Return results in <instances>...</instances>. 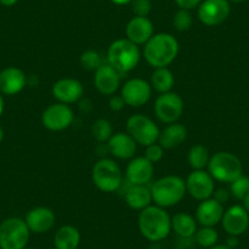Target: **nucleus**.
<instances>
[{"label": "nucleus", "mask_w": 249, "mask_h": 249, "mask_svg": "<svg viewBox=\"0 0 249 249\" xmlns=\"http://www.w3.org/2000/svg\"><path fill=\"white\" fill-rule=\"evenodd\" d=\"M80 242V231L71 225L61 226L54 236L55 249H77Z\"/></svg>", "instance_id": "nucleus-25"}, {"label": "nucleus", "mask_w": 249, "mask_h": 249, "mask_svg": "<svg viewBox=\"0 0 249 249\" xmlns=\"http://www.w3.org/2000/svg\"><path fill=\"white\" fill-rule=\"evenodd\" d=\"M121 83V75L109 64H103L94 75V86L102 94L114 95Z\"/></svg>", "instance_id": "nucleus-17"}, {"label": "nucleus", "mask_w": 249, "mask_h": 249, "mask_svg": "<svg viewBox=\"0 0 249 249\" xmlns=\"http://www.w3.org/2000/svg\"><path fill=\"white\" fill-rule=\"evenodd\" d=\"M111 3H114L115 5H127V4L132 3V0H110Z\"/></svg>", "instance_id": "nucleus-41"}, {"label": "nucleus", "mask_w": 249, "mask_h": 249, "mask_svg": "<svg viewBox=\"0 0 249 249\" xmlns=\"http://www.w3.org/2000/svg\"><path fill=\"white\" fill-rule=\"evenodd\" d=\"M107 56V64L122 75L137 68L141 60V52L137 44L127 38H121L110 44Z\"/></svg>", "instance_id": "nucleus-3"}, {"label": "nucleus", "mask_w": 249, "mask_h": 249, "mask_svg": "<svg viewBox=\"0 0 249 249\" xmlns=\"http://www.w3.org/2000/svg\"><path fill=\"white\" fill-rule=\"evenodd\" d=\"M243 208L249 213V195L243 199Z\"/></svg>", "instance_id": "nucleus-43"}, {"label": "nucleus", "mask_w": 249, "mask_h": 249, "mask_svg": "<svg viewBox=\"0 0 249 249\" xmlns=\"http://www.w3.org/2000/svg\"><path fill=\"white\" fill-rule=\"evenodd\" d=\"M230 192L236 199L243 200L249 195V177L241 175L238 178L231 182Z\"/></svg>", "instance_id": "nucleus-33"}, {"label": "nucleus", "mask_w": 249, "mask_h": 249, "mask_svg": "<svg viewBox=\"0 0 249 249\" xmlns=\"http://www.w3.org/2000/svg\"><path fill=\"white\" fill-rule=\"evenodd\" d=\"M154 36V25L148 18L135 16L126 26V38L137 45H144Z\"/></svg>", "instance_id": "nucleus-18"}, {"label": "nucleus", "mask_w": 249, "mask_h": 249, "mask_svg": "<svg viewBox=\"0 0 249 249\" xmlns=\"http://www.w3.org/2000/svg\"><path fill=\"white\" fill-rule=\"evenodd\" d=\"M164 157V148L159 144V143H154V144H150L148 147H145V159L149 160L152 164L160 161Z\"/></svg>", "instance_id": "nucleus-35"}, {"label": "nucleus", "mask_w": 249, "mask_h": 249, "mask_svg": "<svg viewBox=\"0 0 249 249\" xmlns=\"http://www.w3.org/2000/svg\"><path fill=\"white\" fill-rule=\"evenodd\" d=\"M224 205L215 200L214 198H209L200 202L196 212V220L202 226L214 227L219 222H221L224 216Z\"/></svg>", "instance_id": "nucleus-20"}, {"label": "nucleus", "mask_w": 249, "mask_h": 249, "mask_svg": "<svg viewBox=\"0 0 249 249\" xmlns=\"http://www.w3.org/2000/svg\"><path fill=\"white\" fill-rule=\"evenodd\" d=\"M154 175V164L138 157L131 160L126 167V178L130 184H147Z\"/></svg>", "instance_id": "nucleus-21"}, {"label": "nucleus", "mask_w": 249, "mask_h": 249, "mask_svg": "<svg viewBox=\"0 0 249 249\" xmlns=\"http://www.w3.org/2000/svg\"><path fill=\"white\" fill-rule=\"evenodd\" d=\"M229 1H232V3H242L244 0H229Z\"/></svg>", "instance_id": "nucleus-46"}, {"label": "nucleus", "mask_w": 249, "mask_h": 249, "mask_svg": "<svg viewBox=\"0 0 249 249\" xmlns=\"http://www.w3.org/2000/svg\"><path fill=\"white\" fill-rule=\"evenodd\" d=\"M131 8H132L135 16L148 18L149 13L152 11V0H132Z\"/></svg>", "instance_id": "nucleus-34"}, {"label": "nucleus", "mask_w": 249, "mask_h": 249, "mask_svg": "<svg viewBox=\"0 0 249 249\" xmlns=\"http://www.w3.org/2000/svg\"><path fill=\"white\" fill-rule=\"evenodd\" d=\"M222 227L230 236H241L249 227V213L242 205H232L224 213Z\"/></svg>", "instance_id": "nucleus-15"}, {"label": "nucleus", "mask_w": 249, "mask_h": 249, "mask_svg": "<svg viewBox=\"0 0 249 249\" xmlns=\"http://www.w3.org/2000/svg\"><path fill=\"white\" fill-rule=\"evenodd\" d=\"M124 200L131 209L143 210L152 205V191L147 184H131L124 193Z\"/></svg>", "instance_id": "nucleus-23"}, {"label": "nucleus", "mask_w": 249, "mask_h": 249, "mask_svg": "<svg viewBox=\"0 0 249 249\" xmlns=\"http://www.w3.org/2000/svg\"><path fill=\"white\" fill-rule=\"evenodd\" d=\"M138 227L142 236L148 241L160 242L166 238L171 232V216L164 208L149 205L141 210Z\"/></svg>", "instance_id": "nucleus-1"}, {"label": "nucleus", "mask_w": 249, "mask_h": 249, "mask_svg": "<svg viewBox=\"0 0 249 249\" xmlns=\"http://www.w3.org/2000/svg\"><path fill=\"white\" fill-rule=\"evenodd\" d=\"M196 241L203 248H212L213 246H215L219 239V234L217 231L214 227H208L203 226L200 230H197L195 234Z\"/></svg>", "instance_id": "nucleus-30"}, {"label": "nucleus", "mask_w": 249, "mask_h": 249, "mask_svg": "<svg viewBox=\"0 0 249 249\" xmlns=\"http://www.w3.org/2000/svg\"><path fill=\"white\" fill-rule=\"evenodd\" d=\"M208 172L216 181L231 183L242 175V162L232 153L217 152L210 157Z\"/></svg>", "instance_id": "nucleus-5"}, {"label": "nucleus", "mask_w": 249, "mask_h": 249, "mask_svg": "<svg viewBox=\"0 0 249 249\" xmlns=\"http://www.w3.org/2000/svg\"><path fill=\"white\" fill-rule=\"evenodd\" d=\"M143 54L152 68H167L178 54V42L170 33H157L144 44Z\"/></svg>", "instance_id": "nucleus-2"}, {"label": "nucleus", "mask_w": 249, "mask_h": 249, "mask_svg": "<svg viewBox=\"0 0 249 249\" xmlns=\"http://www.w3.org/2000/svg\"><path fill=\"white\" fill-rule=\"evenodd\" d=\"M27 85V77L21 69L6 68L0 72V93L5 95H15Z\"/></svg>", "instance_id": "nucleus-22"}, {"label": "nucleus", "mask_w": 249, "mask_h": 249, "mask_svg": "<svg viewBox=\"0 0 249 249\" xmlns=\"http://www.w3.org/2000/svg\"><path fill=\"white\" fill-rule=\"evenodd\" d=\"M80 64L85 70L87 71H97L100 66L104 64L102 60V56L95 50H86L81 54Z\"/></svg>", "instance_id": "nucleus-31"}, {"label": "nucleus", "mask_w": 249, "mask_h": 249, "mask_svg": "<svg viewBox=\"0 0 249 249\" xmlns=\"http://www.w3.org/2000/svg\"><path fill=\"white\" fill-rule=\"evenodd\" d=\"M171 229L177 236L190 238L197 232V220L187 213H177L171 217Z\"/></svg>", "instance_id": "nucleus-26"}, {"label": "nucleus", "mask_w": 249, "mask_h": 249, "mask_svg": "<svg viewBox=\"0 0 249 249\" xmlns=\"http://www.w3.org/2000/svg\"><path fill=\"white\" fill-rule=\"evenodd\" d=\"M4 140V131H3V128L0 127V143H1V141Z\"/></svg>", "instance_id": "nucleus-45"}, {"label": "nucleus", "mask_w": 249, "mask_h": 249, "mask_svg": "<svg viewBox=\"0 0 249 249\" xmlns=\"http://www.w3.org/2000/svg\"><path fill=\"white\" fill-rule=\"evenodd\" d=\"M92 181L102 192H116L122 183L121 169L112 159H100L92 169Z\"/></svg>", "instance_id": "nucleus-6"}, {"label": "nucleus", "mask_w": 249, "mask_h": 249, "mask_svg": "<svg viewBox=\"0 0 249 249\" xmlns=\"http://www.w3.org/2000/svg\"><path fill=\"white\" fill-rule=\"evenodd\" d=\"M153 88L149 82L142 78L128 80L121 88V97L126 105L131 107H141L147 104L152 98Z\"/></svg>", "instance_id": "nucleus-13"}, {"label": "nucleus", "mask_w": 249, "mask_h": 249, "mask_svg": "<svg viewBox=\"0 0 249 249\" xmlns=\"http://www.w3.org/2000/svg\"><path fill=\"white\" fill-rule=\"evenodd\" d=\"M126 105L124 98L121 95H111L109 102V107L112 110V111H120V110L124 109V107Z\"/></svg>", "instance_id": "nucleus-37"}, {"label": "nucleus", "mask_w": 249, "mask_h": 249, "mask_svg": "<svg viewBox=\"0 0 249 249\" xmlns=\"http://www.w3.org/2000/svg\"><path fill=\"white\" fill-rule=\"evenodd\" d=\"M186 190L195 199H209L215 192L214 178L204 170H193L186 179Z\"/></svg>", "instance_id": "nucleus-12"}, {"label": "nucleus", "mask_w": 249, "mask_h": 249, "mask_svg": "<svg viewBox=\"0 0 249 249\" xmlns=\"http://www.w3.org/2000/svg\"><path fill=\"white\" fill-rule=\"evenodd\" d=\"M20 0H0V4L4 6H14L18 3Z\"/></svg>", "instance_id": "nucleus-40"}, {"label": "nucleus", "mask_w": 249, "mask_h": 249, "mask_svg": "<svg viewBox=\"0 0 249 249\" xmlns=\"http://www.w3.org/2000/svg\"><path fill=\"white\" fill-rule=\"evenodd\" d=\"M92 135L97 142L104 143L111 138L112 133V126L107 120L99 119L92 124Z\"/></svg>", "instance_id": "nucleus-29"}, {"label": "nucleus", "mask_w": 249, "mask_h": 249, "mask_svg": "<svg viewBox=\"0 0 249 249\" xmlns=\"http://www.w3.org/2000/svg\"><path fill=\"white\" fill-rule=\"evenodd\" d=\"M150 86L153 89L157 90L158 93L171 92L172 87L175 85L174 73L167 68H158L154 69L152 76H150Z\"/></svg>", "instance_id": "nucleus-27"}, {"label": "nucleus", "mask_w": 249, "mask_h": 249, "mask_svg": "<svg viewBox=\"0 0 249 249\" xmlns=\"http://www.w3.org/2000/svg\"><path fill=\"white\" fill-rule=\"evenodd\" d=\"M226 246H229L232 249L238 246V238H237V236H230L226 241Z\"/></svg>", "instance_id": "nucleus-39"}, {"label": "nucleus", "mask_w": 249, "mask_h": 249, "mask_svg": "<svg viewBox=\"0 0 249 249\" xmlns=\"http://www.w3.org/2000/svg\"><path fill=\"white\" fill-rule=\"evenodd\" d=\"M187 160L193 170H204V167H208L209 164V150L202 144L193 145L188 152Z\"/></svg>", "instance_id": "nucleus-28"}, {"label": "nucleus", "mask_w": 249, "mask_h": 249, "mask_svg": "<svg viewBox=\"0 0 249 249\" xmlns=\"http://www.w3.org/2000/svg\"><path fill=\"white\" fill-rule=\"evenodd\" d=\"M126 128H127V133L136 141V143L143 147L157 143L160 135L158 124L150 117L141 114L128 117Z\"/></svg>", "instance_id": "nucleus-8"}, {"label": "nucleus", "mask_w": 249, "mask_h": 249, "mask_svg": "<svg viewBox=\"0 0 249 249\" xmlns=\"http://www.w3.org/2000/svg\"><path fill=\"white\" fill-rule=\"evenodd\" d=\"M187 140V128L181 124H170L160 131L158 143L164 149H174Z\"/></svg>", "instance_id": "nucleus-24"}, {"label": "nucleus", "mask_w": 249, "mask_h": 249, "mask_svg": "<svg viewBox=\"0 0 249 249\" xmlns=\"http://www.w3.org/2000/svg\"><path fill=\"white\" fill-rule=\"evenodd\" d=\"M214 199L217 200L219 203H221L224 205V203H226L229 200L230 192L227 190H217L216 192H214Z\"/></svg>", "instance_id": "nucleus-38"}, {"label": "nucleus", "mask_w": 249, "mask_h": 249, "mask_svg": "<svg viewBox=\"0 0 249 249\" xmlns=\"http://www.w3.org/2000/svg\"><path fill=\"white\" fill-rule=\"evenodd\" d=\"M203 0H175V3L177 4L179 9L183 10H193V9L198 8L200 5Z\"/></svg>", "instance_id": "nucleus-36"}, {"label": "nucleus", "mask_w": 249, "mask_h": 249, "mask_svg": "<svg viewBox=\"0 0 249 249\" xmlns=\"http://www.w3.org/2000/svg\"><path fill=\"white\" fill-rule=\"evenodd\" d=\"M26 249V248H25ZM27 249H37V248H27Z\"/></svg>", "instance_id": "nucleus-47"}, {"label": "nucleus", "mask_w": 249, "mask_h": 249, "mask_svg": "<svg viewBox=\"0 0 249 249\" xmlns=\"http://www.w3.org/2000/svg\"><path fill=\"white\" fill-rule=\"evenodd\" d=\"M230 11L229 0H203L198 6V18L203 25L215 27L227 20Z\"/></svg>", "instance_id": "nucleus-11"}, {"label": "nucleus", "mask_w": 249, "mask_h": 249, "mask_svg": "<svg viewBox=\"0 0 249 249\" xmlns=\"http://www.w3.org/2000/svg\"><path fill=\"white\" fill-rule=\"evenodd\" d=\"M172 23L174 27L179 32H186L190 30L193 25V16L190 10H183V9H178L175 13L174 18H172Z\"/></svg>", "instance_id": "nucleus-32"}, {"label": "nucleus", "mask_w": 249, "mask_h": 249, "mask_svg": "<svg viewBox=\"0 0 249 249\" xmlns=\"http://www.w3.org/2000/svg\"><path fill=\"white\" fill-rule=\"evenodd\" d=\"M75 115L72 109L64 103H55L48 107L42 114V124L49 131H64L71 126Z\"/></svg>", "instance_id": "nucleus-10"}, {"label": "nucleus", "mask_w": 249, "mask_h": 249, "mask_svg": "<svg viewBox=\"0 0 249 249\" xmlns=\"http://www.w3.org/2000/svg\"><path fill=\"white\" fill-rule=\"evenodd\" d=\"M52 93L57 102L69 105L78 102L83 97L85 87L76 78H61L53 85Z\"/></svg>", "instance_id": "nucleus-14"}, {"label": "nucleus", "mask_w": 249, "mask_h": 249, "mask_svg": "<svg viewBox=\"0 0 249 249\" xmlns=\"http://www.w3.org/2000/svg\"><path fill=\"white\" fill-rule=\"evenodd\" d=\"M150 191L155 205L165 209L178 204L183 199L187 193L186 181L178 176L169 175L155 181Z\"/></svg>", "instance_id": "nucleus-4"}, {"label": "nucleus", "mask_w": 249, "mask_h": 249, "mask_svg": "<svg viewBox=\"0 0 249 249\" xmlns=\"http://www.w3.org/2000/svg\"><path fill=\"white\" fill-rule=\"evenodd\" d=\"M209 249H232V248H230V247L226 246V244H215V246H213L212 248Z\"/></svg>", "instance_id": "nucleus-42"}, {"label": "nucleus", "mask_w": 249, "mask_h": 249, "mask_svg": "<svg viewBox=\"0 0 249 249\" xmlns=\"http://www.w3.org/2000/svg\"><path fill=\"white\" fill-rule=\"evenodd\" d=\"M183 100L177 93H162L157 98L154 104V112L158 120L164 124H175L183 112Z\"/></svg>", "instance_id": "nucleus-9"}, {"label": "nucleus", "mask_w": 249, "mask_h": 249, "mask_svg": "<svg viewBox=\"0 0 249 249\" xmlns=\"http://www.w3.org/2000/svg\"><path fill=\"white\" fill-rule=\"evenodd\" d=\"M3 111H4V99H3V95H1V93H0V116H1Z\"/></svg>", "instance_id": "nucleus-44"}, {"label": "nucleus", "mask_w": 249, "mask_h": 249, "mask_svg": "<svg viewBox=\"0 0 249 249\" xmlns=\"http://www.w3.org/2000/svg\"><path fill=\"white\" fill-rule=\"evenodd\" d=\"M54 212L47 207H37L27 213L25 217V221L27 224L28 229L33 233H45L55 224Z\"/></svg>", "instance_id": "nucleus-16"}, {"label": "nucleus", "mask_w": 249, "mask_h": 249, "mask_svg": "<svg viewBox=\"0 0 249 249\" xmlns=\"http://www.w3.org/2000/svg\"><path fill=\"white\" fill-rule=\"evenodd\" d=\"M107 152L117 159H131L137 152V143L128 133L117 132L107 141Z\"/></svg>", "instance_id": "nucleus-19"}, {"label": "nucleus", "mask_w": 249, "mask_h": 249, "mask_svg": "<svg viewBox=\"0 0 249 249\" xmlns=\"http://www.w3.org/2000/svg\"><path fill=\"white\" fill-rule=\"evenodd\" d=\"M31 231L25 220L10 217L0 224V248L25 249L30 241Z\"/></svg>", "instance_id": "nucleus-7"}]
</instances>
